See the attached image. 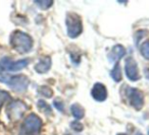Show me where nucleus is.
Instances as JSON below:
<instances>
[{"instance_id":"obj_22","label":"nucleus","mask_w":149,"mask_h":135,"mask_svg":"<svg viewBox=\"0 0 149 135\" xmlns=\"http://www.w3.org/2000/svg\"><path fill=\"white\" fill-rule=\"evenodd\" d=\"M2 67H1V66H0V75H1V72H2Z\"/></svg>"},{"instance_id":"obj_17","label":"nucleus","mask_w":149,"mask_h":135,"mask_svg":"<svg viewBox=\"0 0 149 135\" xmlns=\"http://www.w3.org/2000/svg\"><path fill=\"white\" fill-rule=\"evenodd\" d=\"M140 52L145 59L149 60V41H146L141 45Z\"/></svg>"},{"instance_id":"obj_15","label":"nucleus","mask_w":149,"mask_h":135,"mask_svg":"<svg viewBox=\"0 0 149 135\" xmlns=\"http://www.w3.org/2000/svg\"><path fill=\"white\" fill-rule=\"evenodd\" d=\"M38 94H41V96H45V98H49L52 96L53 92H52L51 88L48 87V86H40V87L38 88Z\"/></svg>"},{"instance_id":"obj_4","label":"nucleus","mask_w":149,"mask_h":135,"mask_svg":"<svg viewBox=\"0 0 149 135\" xmlns=\"http://www.w3.org/2000/svg\"><path fill=\"white\" fill-rule=\"evenodd\" d=\"M28 107L26 106L25 103L21 101H15L13 102L7 106L6 109V115L9 120L11 121H17L24 116L25 112L27 111Z\"/></svg>"},{"instance_id":"obj_12","label":"nucleus","mask_w":149,"mask_h":135,"mask_svg":"<svg viewBox=\"0 0 149 135\" xmlns=\"http://www.w3.org/2000/svg\"><path fill=\"white\" fill-rule=\"evenodd\" d=\"M70 111H72V114L74 118L77 120H80L84 117L85 115V111H84V108L79 104H74L72 107H70Z\"/></svg>"},{"instance_id":"obj_13","label":"nucleus","mask_w":149,"mask_h":135,"mask_svg":"<svg viewBox=\"0 0 149 135\" xmlns=\"http://www.w3.org/2000/svg\"><path fill=\"white\" fill-rule=\"evenodd\" d=\"M110 75L116 82H120L122 80V72H120V66L118 63H116L114 68L110 71Z\"/></svg>"},{"instance_id":"obj_7","label":"nucleus","mask_w":149,"mask_h":135,"mask_svg":"<svg viewBox=\"0 0 149 135\" xmlns=\"http://www.w3.org/2000/svg\"><path fill=\"white\" fill-rule=\"evenodd\" d=\"M28 64H29V59H22L19 60V61H13L10 58L7 57H4L0 62V66L2 67V69L10 72L19 71L23 68L27 67Z\"/></svg>"},{"instance_id":"obj_21","label":"nucleus","mask_w":149,"mask_h":135,"mask_svg":"<svg viewBox=\"0 0 149 135\" xmlns=\"http://www.w3.org/2000/svg\"><path fill=\"white\" fill-rule=\"evenodd\" d=\"M146 76H147V78L149 79V69L146 70Z\"/></svg>"},{"instance_id":"obj_14","label":"nucleus","mask_w":149,"mask_h":135,"mask_svg":"<svg viewBox=\"0 0 149 135\" xmlns=\"http://www.w3.org/2000/svg\"><path fill=\"white\" fill-rule=\"evenodd\" d=\"M37 106H38V109H39L41 112L45 113V114H47V115L51 114V108H50L49 105H48L47 103L44 102V101H42V100L38 101Z\"/></svg>"},{"instance_id":"obj_8","label":"nucleus","mask_w":149,"mask_h":135,"mask_svg":"<svg viewBox=\"0 0 149 135\" xmlns=\"http://www.w3.org/2000/svg\"><path fill=\"white\" fill-rule=\"evenodd\" d=\"M125 71H126L127 77L131 81H137L140 78L138 65H137V62L134 60V58L132 57L127 58L126 64H125Z\"/></svg>"},{"instance_id":"obj_1","label":"nucleus","mask_w":149,"mask_h":135,"mask_svg":"<svg viewBox=\"0 0 149 135\" xmlns=\"http://www.w3.org/2000/svg\"><path fill=\"white\" fill-rule=\"evenodd\" d=\"M10 45L19 54H25L31 51L33 47V40L28 34L21 31H15L10 36Z\"/></svg>"},{"instance_id":"obj_18","label":"nucleus","mask_w":149,"mask_h":135,"mask_svg":"<svg viewBox=\"0 0 149 135\" xmlns=\"http://www.w3.org/2000/svg\"><path fill=\"white\" fill-rule=\"evenodd\" d=\"M35 4H37V6L41 9H48L49 7H51L52 4H53V1H51V0H45V1L36 0Z\"/></svg>"},{"instance_id":"obj_3","label":"nucleus","mask_w":149,"mask_h":135,"mask_svg":"<svg viewBox=\"0 0 149 135\" xmlns=\"http://www.w3.org/2000/svg\"><path fill=\"white\" fill-rule=\"evenodd\" d=\"M65 23H66V29H68V35L72 39L79 37L82 34V32H83L82 19L77 13H74V12L68 13Z\"/></svg>"},{"instance_id":"obj_2","label":"nucleus","mask_w":149,"mask_h":135,"mask_svg":"<svg viewBox=\"0 0 149 135\" xmlns=\"http://www.w3.org/2000/svg\"><path fill=\"white\" fill-rule=\"evenodd\" d=\"M0 81L7 84L11 90L17 92H23L27 90L29 86V78L25 75H15V76H6L1 74L0 75Z\"/></svg>"},{"instance_id":"obj_19","label":"nucleus","mask_w":149,"mask_h":135,"mask_svg":"<svg viewBox=\"0 0 149 135\" xmlns=\"http://www.w3.org/2000/svg\"><path fill=\"white\" fill-rule=\"evenodd\" d=\"M70 127H72L74 131H78V132H80V131H82L84 129L83 124H81V123H80L79 121H77V120L70 124Z\"/></svg>"},{"instance_id":"obj_16","label":"nucleus","mask_w":149,"mask_h":135,"mask_svg":"<svg viewBox=\"0 0 149 135\" xmlns=\"http://www.w3.org/2000/svg\"><path fill=\"white\" fill-rule=\"evenodd\" d=\"M10 94H8L7 92L5 90H0V109L2 108V106L7 103L8 101H10Z\"/></svg>"},{"instance_id":"obj_20","label":"nucleus","mask_w":149,"mask_h":135,"mask_svg":"<svg viewBox=\"0 0 149 135\" xmlns=\"http://www.w3.org/2000/svg\"><path fill=\"white\" fill-rule=\"evenodd\" d=\"M53 105H54V107H55L56 109H57L58 111H63V109H64V107H63V103L60 101L59 102V100H54V102H53Z\"/></svg>"},{"instance_id":"obj_11","label":"nucleus","mask_w":149,"mask_h":135,"mask_svg":"<svg viewBox=\"0 0 149 135\" xmlns=\"http://www.w3.org/2000/svg\"><path fill=\"white\" fill-rule=\"evenodd\" d=\"M51 67V58L46 56V57H43L39 60L37 64L35 65V70L36 72L42 74V73H46L48 70Z\"/></svg>"},{"instance_id":"obj_6","label":"nucleus","mask_w":149,"mask_h":135,"mask_svg":"<svg viewBox=\"0 0 149 135\" xmlns=\"http://www.w3.org/2000/svg\"><path fill=\"white\" fill-rule=\"evenodd\" d=\"M126 88V96L128 98L130 104L132 107H134L137 111L141 110L144 104V98H143V94L137 88L128 87V85H124Z\"/></svg>"},{"instance_id":"obj_23","label":"nucleus","mask_w":149,"mask_h":135,"mask_svg":"<svg viewBox=\"0 0 149 135\" xmlns=\"http://www.w3.org/2000/svg\"><path fill=\"white\" fill-rule=\"evenodd\" d=\"M118 135H126V134H122V133H120V134H118Z\"/></svg>"},{"instance_id":"obj_5","label":"nucleus","mask_w":149,"mask_h":135,"mask_svg":"<svg viewBox=\"0 0 149 135\" xmlns=\"http://www.w3.org/2000/svg\"><path fill=\"white\" fill-rule=\"evenodd\" d=\"M42 127V121L37 115L35 114H30L27 118L25 119L23 124V129L26 135L28 134H35L40 131Z\"/></svg>"},{"instance_id":"obj_10","label":"nucleus","mask_w":149,"mask_h":135,"mask_svg":"<svg viewBox=\"0 0 149 135\" xmlns=\"http://www.w3.org/2000/svg\"><path fill=\"white\" fill-rule=\"evenodd\" d=\"M125 55H126V49L122 45H116L108 53V61L110 63H118V61Z\"/></svg>"},{"instance_id":"obj_9","label":"nucleus","mask_w":149,"mask_h":135,"mask_svg":"<svg viewBox=\"0 0 149 135\" xmlns=\"http://www.w3.org/2000/svg\"><path fill=\"white\" fill-rule=\"evenodd\" d=\"M91 96L97 102H104L107 98V90H106L105 86L102 83H97L94 84L93 88L91 90Z\"/></svg>"}]
</instances>
